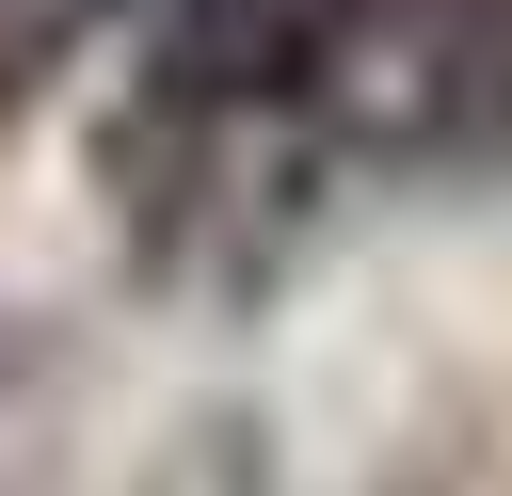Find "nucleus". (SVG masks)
Returning a JSON list of instances; mask_svg holds the SVG:
<instances>
[{
	"mask_svg": "<svg viewBox=\"0 0 512 496\" xmlns=\"http://www.w3.org/2000/svg\"><path fill=\"white\" fill-rule=\"evenodd\" d=\"M80 32H96V0H0V128L48 96V64H64Z\"/></svg>",
	"mask_w": 512,
	"mask_h": 496,
	"instance_id": "obj_1",
	"label": "nucleus"
}]
</instances>
